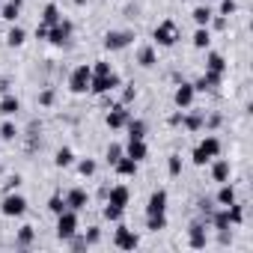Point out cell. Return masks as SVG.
<instances>
[{"mask_svg": "<svg viewBox=\"0 0 253 253\" xmlns=\"http://www.w3.org/2000/svg\"><path fill=\"white\" fill-rule=\"evenodd\" d=\"M128 200H131V191L125 188V185L107 188V197H104V203H110V206H116V209H125V206H128Z\"/></svg>", "mask_w": 253, "mask_h": 253, "instance_id": "obj_14", "label": "cell"}, {"mask_svg": "<svg viewBox=\"0 0 253 253\" xmlns=\"http://www.w3.org/2000/svg\"><path fill=\"white\" fill-rule=\"evenodd\" d=\"M220 81H223L220 75H214V72H206L200 81H194V89H197V92H211L214 86H220Z\"/></svg>", "mask_w": 253, "mask_h": 253, "instance_id": "obj_20", "label": "cell"}, {"mask_svg": "<svg viewBox=\"0 0 253 253\" xmlns=\"http://www.w3.org/2000/svg\"><path fill=\"white\" fill-rule=\"evenodd\" d=\"M209 164H211V179H214L217 185L229 182V176H232V167H229V161H226V158H211Z\"/></svg>", "mask_w": 253, "mask_h": 253, "instance_id": "obj_16", "label": "cell"}, {"mask_svg": "<svg viewBox=\"0 0 253 253\" xmlns=\"http://www.w3.org/2000/svg\"><path fill=\"white\" fill-rule=\"evenodd\" d=\"M27 42V33H24V27H12L9 33H6V45L9 48H21Z\"/></svg>", "mask_w": 253, "mask_h": 253, "instance_id": "obj_31", "label": "cell"}, {"mask_svg": "<svg viewBox=\"0 0 253 253\" xmlns=\"http://www.w3.org/2000/svg\"><path fill=\"white\" fill-rule=\"evenodd\" d=\"M167 226V214H146V229L149 232H158Z\"/></svg>", "mask_w": 253, "mask_h": 253, "instance_id": "obj_36", "label": "cell"}, {"mask_svg": "<svg viewBox=\"0 0 253 253\" xmlns=\"http://www.w3.org/2000/svg\"><path fill=\"white\" fill-rule=\"evenodd\" d=\"M116 86H122V78L116 72H110V75H92V81H89V92L92 95H107Z\"/></svg>", "mask_w": 253, "mask_h": 253, "instance_id": "obj_3", "label": "cell"}, {"mask_svg": "<svg viewBox=\"0 0 253 253\" xmlns=\"http://www.w3.org/2000/svg\"><path fill=\"white\" fill-rule=\"evenodd\" d=\"M125 128H128V137H131V140H146L149 125H146L143 119H128V122H125Z\"/></svg>", "mask_w": 253, "mask_h": 253, "instance_id": "obj_21", "label": "cell"}, {"mask_svg": "<svg viewBox=\"0 0 253 253\" xmlns=\"http://www.w3.org/2000/svg\"><path fill=\"white\" fill-rule=\"evenodd\" d=\"M63 197H66V209H72V211H84V209H86V203H89L86 188H69Z\"/></svg>", "mask_w": 253, "mask_h": 253, "instance_id": "obj_12", "label": "cell"}, {"mask_svg": "<svg viewBox=\"0 0 253 253\" xmlns=\"http://www.w3.org/2000/svg\"><path fill=\"white\" fill-rule=\"evenodd\" d=\"M194 98H197V89H194L191 81H182V84L176 86V92H173V104H176L179 110H191Z\"/></svg>", "mask_w": 253, "mask_h": 253, "instance_id": "obj_10", "label": "cell"}, {"mask_svg": "<svg viewBox=\"0 0 253 253\" xmlns=\"http://www.w3.org/2000/svg\"><path fill=\"white\" fill-rule=\"evenodd\" d=\"M0 173H3V167H0Z\"/></svg>", "mask_w": 253, "mask_h": 253, "instance_id": "obj_54", "label": "cell"}, {"mask_svg": "<svg viewBox=\"0 0 253 253\" xmlns=\"http://www.w3.org/2000/svg\"><path fill=\"white\" fill-rule=\"evenodd\" d=\"M146 214H167V191H164V188H158V191L149 194Z\"/></svg>", "mask_w": 253, "mask_h": 253, "instance_id": "obj_15", "label": "cell"}, {"mask_svg": "<svg viewBox=\"0 0 253 253\" xmlns=\"http://www.w3.org/2000/svg\"><path fill=\"white\" fill-rule=\"evenodd\" d=\"M152 39H155L158 48H173V45L179 42V30H176L173 21H161V24L155 27V33H152Z\"/></svg>", "mask_w": 253, "mask_h": 253, "instance_id": "obj_5", "label": "cell"}, {"mask_svg": "<svg viewBox=\"0 0 253 253\" xmlns=\"http://www.w3.org/2000/svg\"><path fill=\"white\" fill-rule=\"evenodd\" d=\"M134 98H137V89H134V84H128V86L122 89V101H119V104H125V107H128Z\"/></svg>", "mask_w": 253, "mask_h": 253, "instance_id": "obj_43", "label": "cell"}, {"mask_svg": "<svg viewBox=\"0 0 253 253\" xmlns=\"http://www.w3.org/2000/svg\"><path fill=\"white\" fill-rule=\"evenodd\" d=\"M54 164H57V167H63V170H66V167H72V164H75V152H72L69 146L57 149V155H54Z\"/></svg>", "mask_w": 253, "mask_h": 253, "instance_id": "obj_33", "label": "cell"}, {"mask_svg": "<svg viewBox=\"0 0 253 253\" xmlns=\"http://www.w3.org/2000/svg\"><path fill=\"white\" fill-rule=\"evenodd\" d=\"M18 110H21V101H18L15 95L3 92V98H0V113H3V116H15Z\"/></svg>", "mask_w": 253, "mask_h": 253, "instance_id": "obj_22", "label": "cell"}, {"mask_svg": "<svg viewBox=\"0 0 253 253\" xmlns=\"http://www.w3.org/2000/svg\"><path fill=\"white\" fill-rule=\"evenodd\" d=\"M36 39H48V27H45V24L36 27Z\"/></svg>", "mask_w": 253, "mask_h": 253, "instance_id": "obj_51", "label": "cell"}, {"mask_svg": "<svg viewBox=\"0 0 253 253\" xmlns=\"http://www.w3.org/2000/svg\"><path fill=\"white\" fill-rule=\"evenodd\" d=\"M131 42H134L131 30H107L104 33V48L107 51H122V48H128Z\"/></svg>", "mask_w": 253, "mask_h": 253, "instance_id": "obj_9", "label": "cell"}, {"mask_svg": "<svg viewBox=\"0 0 253 253\" xmlns=\"http://www.w3.org/2000/svg\"><path fill=\"white\" fill-rule=\"evenodd\" d=\"M122 214H125V209H116V206H110V203H104V209H101V217L110 220V223H119Z\"/></svg>", "mask_w": 253, "mask_h": 253, "instance_id": "obj_35", "label": "cell"}, {"mask_svg": "<svg viewBox=\"0 0 253 253\" xmlns=\"http://www.w3.org/2000/svg\"><path fill=\"white\" fill-rule=\"evenodd\" d=\"M167 173H170L173 179L182 176V158H179V155H170V158H167Z\"/></svg>", "mask_w": 253, "mask_h": 253, "instance_id": "obj_40", "label": "cell"}, {"mask_svg": "<svg viewBox=\"0 0 253 253\" xmlns=\"http://www.w3.org/2000/svg\"><path fill=\"white\" fill-rule=\"evenodd\" d=\"M203 122H206L203 113H182V125H185L188 131H200V128H203Z\"/></svg>", "mask_w": 253, "mask_h": 253, "instance_id": "obj_25", "label": "cell"}, {"mask_svg": "<svg viewBox=\"0 0 253 253\" xmlns=\"http://www.w3.org/2000/svg\"><path fill=\"white\" fill-rule=\"evenodd\" d=\"M21 6H24V0H9V3L3 6V15H0V18H3V21H12V24H15V18L21 15Z\"/></svg>", "mask_w": 253, "mask_h": 253, "instance_id": "obj_28", "label": "cell"}, {"mask_svg": "<svg viewBox=\"0 0 253 253\" xmlns=\"http://www.w3.org/2000/svg\"><path fill=\"white\" fill-rule=\"evenodd\" d=\"M33 241H36V229H33V226H21V229L15 232V244H18V247H30Z\"/></svg>", "mask_w": 253, "mask_h": 253, "instance_id": "obj_27", "label": "cell"}, {"mask_svg": "<svg viewBox=\"0 0 253 253\" xmlns=\"http://www.w3.org/2000/svg\"><path fill=\"white\" fill-rule=\"evenodd\" d=\"M235 9H238V3H235V0H220V12H217V15H226V18H229Z\"/></svg>", "mask_w": 253, "mask_h": 253, "instance_id": "obj_46", "label": "cell"}, {"mask_svg": "<svg viewBox=\"0 0 253 253\" xmlns=\"http://www.w3.org/2000/svg\"><path fill=\"white\" fill-rule=\"evenodd\" d=\"M0 211H3L6 217H21V214L27 211V200H24L18 191H9V194L3 197V203H0Z\"/></svg>", "mask_w": 253, "mask_h": 253, "instance_id": "obj_6", "label": "cell"}, {"mask_svg": "<svg viewBox=\"0 0 253 253\" xmlns=\"http://www.w3.org/2000/svg\"><path fill=\"white\" fill-rule=\"evenodd\" d=\"M60 18H63V15H60V6H57V3H48V6L42 9V24H45V27L57 24Z\"/></svg>", "mask_w": 253, "mask_h": 253, "instance_id": "obj_29", "label": "cell"}, {"mask_svg": "<svg viewBox=\"0 0 253 253\" xmlns=\"http://www.w3.org/2000/svg\"><path fill=\"white\" fill-rule=\"evenodd\" d=\"M209 27H214V30H226V27H229V18H226V15H211Z\"/></svg>", "mask_w": 253, "mask_h": 253, "instance_id": "obj_44", "label": "cell"}, {"mask_svg": "<svg viewBox=\"0 0 253 253\" xmlns=\"http://www.w3.org/2000/svg\"><path fill=\"white\" fill-rule=\"evenodd\" d=\"M214 200H217V206H229V203H235V200H238V197H235V188H232V185H229V182H223V185H220V191H217V197H214Z\"/></svg>", "mask_w": 253, "mask_h": 253, "instance_id": "obj_26", "label": "cell"}, {"mask_svg": "<svg viewBox=\"0 0 253 253\" xmlns=\"http://www.w3.org/2000/svg\"><path fill=\"white\" fill-rule=\"evenodd\" d=\"M39 104H45V107H48V104H54V89H45V92L39 95Z\"/></svg>", "mask_w": 253, "mask_h": 253, "instance_id": "obj_48", "label": "cell"}, {"mask_svg": "<svg viewBox=\"0 0 253 253\" xmlns=\"http://www.w3.org/2000/svg\"><path fill=\"white\" fill-rule=\"evenodd\" d=\"M217 155H220V140H217L214 134H206V137L200 140V146L194 149V158H191V161H194L197 167H206V164H209L211 158H217Z\"/></svg>", "mask_w": 253, "mask_h": 253, "instance_id": "obj_1", "label": "cell"}, {"mask_svg": "<svg viewBox=\"0 0 253 253\" xmlns=\"http://www.w3.org/2000/svg\"><path fill=\"white\" fill-rule=\"evenodd\" d=\"M89 69H92V75H110V72H113V66H110L107 60H95Z\"/></svg>", "mask_w": 253, "mask_h": 253, "instance_id": "obj_42", "label": "cell"}, {"mask_svg": "<svg viewBox=\"0 0 253 253\" xmlns=\"http://www.w3.org/2000/svg\"><path fill=\"white\" fill-rule=\"evenodd\" d=\"M185 3H191V0H185Z\"/></svg>", "mask_w": 253, "mask_h": 253, "instance_id": "obj_53", "label": "cell"}, {"mask_svg": "<svg viewBox=\"0 0 253 253\" xmlns=\"http://www.w3.org/2000/svg\"><path fill=\"white\" fill-rule=\"evenodd\" d=\"M226 60H223V54H217V51H209V57H206V72H214V75H226Z\"/></svg>", "mask_w": 253, "mask_h": 253, "instance_id": "obj_19", "label": "cell"}, {"mask_svg": "<svg viewBox=\"0 0 253 253\" xmlns=\"http://www.w3.org/2000/svg\"><path fill=\"white\" fill-rule=\"evenodd\" d=\"M137 63H140L143 69H152V66L158 63V54H155V45H146V48H140V51H137Z\"/></svg>", "mask_w": 253, "mask_h": 253, "instance_id": "obj_23", "label": "cell"}, {"mask_svg": "<svg viewBox=\"0 0 253 253\" xmlns=\"http://www.w3.org/2000/svg\"><path fill=\"white\" fill-rule=\"evenodd\" d=\"M78 164V173L84 176V179H89V176H95V170H98V164L92 161V158H81V161H75Z\"/></svg>", "mask_w": 253, "mask_h": 253, "instance_id": "obj_34", "label": "cell"}, {"mask_svg": "<svg viewBox=\"0 0 253 253\" xmlns=\"http://www.w3.org/2000/svg\"><path fill=\"white\" fill-rule=\"evenodd\" d=\"M122 149H125V155L134 158L137 164L149 158V146H146V140H131V137H128V146H122Z\"/></svg>", "mask_w": 253, "mask_h": 253, "instance_id": "obj_17", "label": "cell"}, {"mask_svg": "<svg viewBox=\"0 0 253 253\" xmlns=\"http://www.w3.org/2000/svg\"><path fill=\"white\" fill-rule=\"evenodd\" d=\"M84 238H86V244H98V241H101V229H98V226H89V229L84 232Z\"/></svg>", "mask_w": 253, "mask_h": 253, "instance_id": "obj_45", "label": "cell"}, {"mask_svg": "<svg viewBox=\"0 0 253 253\" xmlns=\"http://www.w3.org/2000/svg\"><path fill=\"white\" fill-rule=\"evenodd\" d=\"M188 244H191L194 250H203V247L209 244V232H206V223H203V220H194V223L188 226Z\"/></svg>", "mask_w": 253, "mask_h": 253, "instance_id": "obj_13", "label": "cell"}, {"mask_svg": "<svg viewBox=\"0 0 253 253\" xmlns=\"http://www.w3.org/2000/svg\"><path fill=\"white\" fill-rule=\"evenodd\" d=\"M217 125H220V116L214 113V116H209V119L203 122V128H217Z\"/></svg>", "mask_w": 253, "mask_h": 253, "instance_id": "obj_49", "label": "cell"}, {"mask_svg": "<svg viewBox=\"0 0 253 253\" xmlns=\"http://www.w3.org/2000/svg\"><path fill=\"white\" fill-rule=\"evenodd\" d=\"M113 244H116L119 250H137L140 238H137V232H134V229H128V226L119 220V223H116V232H113Z\"/></svg>", "mask_w": 253, "mask_h": 253, "instance_id": "obj_7", "label": "cell"}, {"mask_svg": "<svg viewBox=\"0 0 253 253\" xmlns=\"http://www.w3.org/2000/svg\"><path fill=\"white\" fill-rule=\"evenodd\" d=\"M182 113H185V110H176V113H173L167 122H170V125H182Z\"/></svg>", "mask_w": 253, "mask_h": 253, "instance_id": "obj_50", "label": "cell"}, {"mask_svg": "<svg viewBox=\"0 0 253 253\" xmlns=\"http://www.w3.org/2000/svg\"><path fill=\"white\" fill-rule=\"evenodd\" d=\"M122 155H125V149H122L119 143H110V146H107V152H104V158H107V164H110V167H113Z\"/></svg>", "mask_w": 253, "mask_h": 253, "instance_id": "obj_39", "label": "cell"}, {"mask_svg": "<svg viewBox=\"0 0 253 253\" xmlns=\"http://www.w3.org/2000/svg\"><path fill=\"white\" fill-rule=\"evenodd\" d=\"M209 45H211V30H209V27H197V33H194V48L206 51Z\"/></svg>", "mask_w": 253, "mask_h": 253, "instance_id": "obj_32", "label": "cell"}, {"mask_svg": "<svg viewBox=\"0 0 253 253\" xmlns=\"http://www.w3.org/2000/svg\"><path fill=\"white\" fill-rule=\"evenodd\" d=\"M0 92H6V81L3 78H0Z\"/></svg>", "mask_w": 253, "mask_h": 253, "instance_id": "obj_52", "label": "cell"}, {"mask_svg": "<svg viewBox=\"0 0 253 253\" xmlns=\"http://www.w3.org/2000/svg\"><path fill=\"white\" fill-rule=\"evenodd\" d=\"M211 15H214V12H211L209 6H197V9L191 12V18H194V24H197V27H209Z\"/></svg>", "mask_w": 253, "mask_h": 253, "instance_id": "obj_30", "label": "cell"}, {"mask_svg": "<svg viewBox=\"0 0 253 253\" xmlns=\"http://www.w3.org/2000/svg\"><path fill=\"white\" fill-rule=\"evenodd\" d=\"M113 170L119 173V176H125V179H131V176H137V170H140V164L134 161V158H128V155H122L116 164H113Z\"/></svg>", "mask_w": 253, "mask_h": 253, "instance_id": "obj_18", "label": "cell"}, {"mask_svg": "<svg viewBox=\"0 0 253 253\" xmlns=\"http://www.w3.org/2000/svg\"><path fill=\"white\" fill-rule=\"evenodd\" d=\"M131 119V110L125 107V104H113L110 110H107V116H104V122H107V128L110 131H119V128H125V122Z\"/></svg>", "mask_w": 253, "mask_h": 253, "instance_id": "obj_11", "label": "cell"}, {"mask_svg": "<svg viewBox=\"0 0 253 253\" xmlns=\"http://www.w3.org/2000/svg\"><path fill=\"white\" fill-rule=\"evenodd\" d=\"M75 232H81V229H78V211H72V209L60 211V214H57V238H60V241H69Z\"/></svg>", "mask_w": 253, "mask_h": 253, "instance_id": "obj_4", "label": "cell"}, {"mask_svg": "<svg viewBox=\"0 0 253 253\" xmlns=\"http://www.w3.org/2000/svg\"><path fill=\"white\" fill-rule=\"evenodd\" d=\"M89 81H92V69L84 63V66L72 69V75H69V89H72L75 95H84V92H89Z\"/></svg>", "mask_w": 253, "mask_h": 253, "instance_id": "obj_2", "label": "cell"}, {"mask_svg": "<svg viewBox=\"0 0 253 253\" xmlns=\"http://www.w3.org/2000/svg\"><path fill=\"white\" fill-rule=\"evenodd\" d=\"M226 214H229V226H238V223H244V203H229L226 206Z\"/></svg>", "mask_w": 253, "mask_h": 253, "instance_id": "obj_24", "label": "cell"}, {"mask_svg": "<svg viewBox=\"0 0 253 253\" xmlns=\"http://www.w3.org/2000/svg\"><path fill=\"white\" fill-rule=\"evenodd\" d=\"M21 182H24V179H21L18 173H15V176H9V179H6V194H9V191H18V188H21Z\"/></svg>", "mask_w": 253, "mask_h": 253, "instance_id": "obj_47", "label": "cell"}, {"mask_svg": "<svg viewBox=\"0 0 253 253\" xmlns=\"http://www.w3.org/2000/svg\"><path fill=\"white\" fill-rule=\"evenodd\" d=\"M48 211H51V214L66 211V197H63V194H51V200H48Z\"/></svg>", "mask_w": 253, "mask_h": 253, "instance_id": "obj_37", "label": "cell"}, {"mask_svg": "<svg viewBox=\"0 0 253 253\" xmlns=\"http://www.w3.org/2000/svg\"><path fill=\"white\" fill-rule=\"evenodd\" d=\"M66 244H69V247H72V250H78V253H81V250H86V247H89V244H86V238H84V235H81V232H75V235H72V238H69V241H66Z\"/></svg>", "mask_w": 253, "mask_h": 253, "instance_id": "obj_41", "label": "cell"}, {"mask_svg": "<svg viewBox=\"0 0 253 253\" xmlns=\"http://www.w3.org/2000/svg\"><path fill=\"white\" fill-rule=\"evenodd\" d=\"M18 137V128H15V122H9V116H6V122L0 125V140H15Z\"/></svg>", "mask_w": 253, "mask_h": 253, "instance_id": "obj_38", "label": "cell"}, {"mask_svg": "<svg viewBox=\"0 0 253 253\" xmlns=\"http://www.w3.org/2000/svg\"><path fill=\"white\" fill-rule=\"evenodd\" d=\"M72 33H75V24H72L69 18H60L57 24L48 27V42H51V45H66V42L72 39Z\"/></svg>", "mask_w": 253, "mask_h": 253, "instance_id": "obj_8", "label": "cell"}]
</instances>
